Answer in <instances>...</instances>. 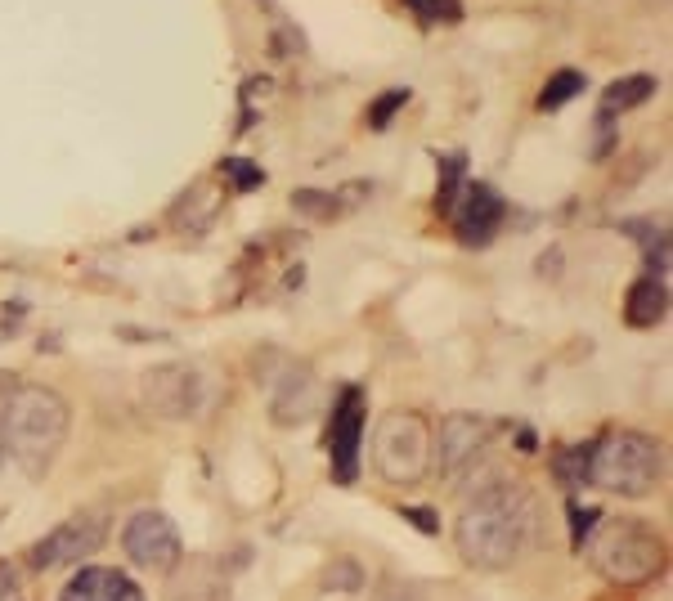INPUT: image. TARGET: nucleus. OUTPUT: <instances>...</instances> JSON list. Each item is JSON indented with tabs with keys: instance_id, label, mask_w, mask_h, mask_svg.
Here are the masks:
<instances>
[{
	"instance_id": "nucleus-1",
	"label": "nucleus",
	"mask_w": 673,
	"mask_h": 601,
	"mask_svg": "<svg viewBox=\"0 0 673 601\" xmlns=\"http://www.w3.org/2000/svg\"><path fill=\"white\" fill-rule=\"evenodd\" d=\"M534 534H539V503L521 480L485 485L454 525L458 552L476 570H512L530 552Z\"/></svg>"
},
{
	"instance_id": "nucleus-2",
	"label": "nucleus",
	"mask_w": 673,
	"mask_h": 601,
	"mask_svg": "<svg viewBox=\"0 0 673 601\" xmlns=\"http://www.w3.org/2000/svg\"><path fill=\"white\" fill-rule=\"evenodd\" d=\"M72 427V409L54 386L18 382L5 395V422H0V445L18 462V471L41 480L63 453Z\"/></svg>"
},
{
	"instance_id": "nucleus-3",
	"label": "nucleus",
	"mask_w": 673,
	"mask_h": 601,
	"mask_svg": "<svg viewBox=\"0 0 673 601\" xmlns=\"http://www.w3.org/2000/svg\"><path fill=\"white\" fill-rule=\"evenodd\" d=\"M588 561L593 570L615 588H647L651 579L665 575V539L651 525L629 521V516H606L597 521L588 539Z\"/></svg>"
},
{
	"instance_id": "nucleus-4",
	"label": "nucleus",
	"mask_w": 673,
	"mask_h": 601,
	"mask_svg": "<svg viewBox=\"0 0 673 601\" xmlns=\"http://www.w3.org/2000/svg\"><path fill=\"white\" fill-rule=\"evenodd\" d=\"M665 476V445L642 431H615L588 458V485H602L620 498H647Z\"/></svg>"
},
{
	"instance_id": "nucleus-5",
	"label": "nucleus",
	"mask_w": 673,
	"mask_h": 601,
	"mask_svg": "<svg viewBox=\"0 0 673 601\" xmlns=\"http://www.w3.org/2000/svg\"><path fill=\"white\" fill-rule=\"evenodd\" d=\"M373 467L386 485H422L431 471V422L413 409H395L373 431Z\"/></svg>"
},
{
	"instance_id": "nucleus-6",
	"label": "nucleus",
	"mask_w": 673,
	"mask_h": 601,
	"mask_svg": "<svg viewBox=\"0 0 673 601\" xmlns=\"http://www.w3.org/2000/svg\"><path fill=\"white\" fill-rule=\"evenodd\" d=\"M122 548L131 557V566L144 570V575H171L184 561L180 530H175L167 512H135L122 530Z\"/></svg>"
},
{
	"instance_id": "nucleus-7",
	"label": "nucleus",
	"mask_w": 673,
	"mask_h": 601,
	"mask_svg": "<svg viewBox=\"0 0 673 601\" xmlns=\"http://www.w3.org/2000/svg\"><path fill=\"white\" fill-rule=\"evenodd\" d=\"M108 539V516L104 512H77L63 525H54L45 539L32 543V566L36 570H59L68 561H81L90 552H99Z\"/></svg>"
},
{
	"instance_id": "nucleus-8",
	"label": "nucleus",
	"mask_w": 673,
	"mask_h": 601,
	"mask_svg": "<svg viewBox=\"0 0 673 601\" xmlns=\"http://www.w3.org/2000/svg\"><path fill=\"white\" fill-rule=\"evenodd\" d=\"M485 445H490V427H485L481 418H472V413H449V418L440 422V431H431V467H436L440 476L458 480L476 467Z\"/></svg>"
},
{
	"instance_id": "nucleus-9",
	"label": "nucleus",
	"mask_w": 673,
	"mask_h": 601,
	"mask_svg": "<svg viewBox=\"0 0 673 601\" xmlns=\"http://www.w3.org/2000/svg\"><path fill=\"white\" fill-rule=\"evenodd\" d=\"M364 391L346 386L333 404V422H328V458H333L337 485H355L359 476V445H364Z\"/></svg>"
},
{
	"instance_id": "nucleus-10",
	"label": "nucleus",
	"mask_w": 673,
	"mask_h": 601,
	"mask_svg": "<svg viewBox=\"0 0 673 601\" xmlns=\"http://www.w3.org/2000/svg\"><path fill=\"white\" fill-rule=\"evenodd\" d=\"M202 373L193 364H158L144 373V404L158 418H193L202 409Z\"/></svg>"
},
{
	"instance_id": "nucleus-11",
	"label": "nucleus",
	"mask_w": 673,
	"mask_h": 601,
	"mask_svg": "<svg viewBox=\"0 0 673 601\" xmlns=\"http://www.w3.org/2000/svg\"><path fill=\"white\" fill-rule=\"evenodd\" d=\"M256 382L270 386V418L279 427L306 422L319 404V377L306 364H292V359H283L279 373H256Z\"/></svg>"
},
{
	"instance_id": "nucleus-12",
	"label": "nucleus",
	"mask_w": 673,
	"mask_h": 601,
	"mask_svg": "<svg viewBox=\"0 0 673 601\" xmlns=\"http://www.w3.org/2000/svg\"><path fill=\"white\" fill-rule=\"evenodd\" d=\"M449 216H454L458 238H463L467 247H485L494 234H499V225L507 216V202L490 189V184H467L463 198H458V207L449 211Z\"/></svg>"
},
{
	"instance_id": "nucleus-13",
	"label": "nucleus",
	"mask_w": 673,
	"mask_h": 601,
	"mask_svg": "<svg viewBox=\"0 0 673 601\" xmlns=\"http://www.w3.org/2000/svg\"><path fill=\"white\" fill-rule=\"evenodd\" d=\"M59 601H144L140 584L113 566H86L63 584Z\"/></svg>"
},
{
	"instance_id": "nucleus-14",
	"label": "nucleus",
	"mask_w": 673,
	"mask_h": 601,
	"mask_svg": "<svg viewBox=\"0 0 673 601\" xmlns=\"http://www.w3.org/2000/svg\"><path fill=\"white\" fill-rule=\"evenodd\" d=\"M665 314H669V283L656 279V274H642L624 297V323L629 328H656V323H665Z\"/></svg>"
},
{
	"instance_id": "nucleus-15",
	"label": "nucleus",
	"mask_w": 673,
	"mask_h": 601,
	"mask_svg": "<svg viewBox=\"0 0 673 601\" xmlns=\"http://www.w3.org/2000/svg\"><path fill=\"white\" fill-rule=\"evenodd\" d=\"M656 86H660V81L647 77V72H633V77L611 81V86H606V95H602V113L615 117V113H629V108H642L651 95H656Z\"/></svg>"
},
{
	"instance_id": "nucleus-16",
	"label": "nucleus",
	"mask_w": 673,
	"mask_h": 601,
	"mask_svg": "<svg viewBox=\"0 0 673 601\" xmlns=\"http://www.w3.org/2000/svg\"><path fill=\"white\" fill-rule=\"evenodd\" d=\"M467 189V157L463 153H440V193H436V211L449 216L458 207Z\"/></svg>"
},
{
	"instance_id": "nucleus-17",
	"label": "nucleus",
	"mask_w": 673,
	"mask_h": 601,
	"mask_svg": "<svg viewBox=\"0 0 673 601\" xmlns=\"http://www.w3.org/2000/svg\"><path fill=\"white\" fill-rule=\"evenodd\" d=\"M350 202L355 198H341V189L337 193H328V189H297L292 193V211H301V216H310V220H333V216H341V211H350Z\"/></svg>"
},
{
	"instance_id": "nucleus-18",
	"label": "nucleus",
	"mask_w": 673,
	"mask_h": 601,
	"mask_svg": "<svg viewBox=\"0 0 673 601\" xmlns=\"http://www.w3.org/2000/svg\"><path fill=\"white\" fill-rule=\"evenodd\" d=\"M584 86H588V77H584V72H575V68L552 72L548 86L539 90V113H557L561 104H570L575 95H584Z\"/></svg>"
},
{
	"instance_id": "nucleus-19",
	"label": "nucleus",
	"mask_w": 673,
	"mask_h": 601,
	"mask_svg": "<svg viewBox=\"0 0 673 601\" xmlns=\"http://www.w3.org/2000/svg\"><path fill=\"white\" fill-rule=\"evenodd\" d=\"M588 458H593V445H566L552 458V471H557V480L566 489H579L588 485Z\"/></svg>"
},
{
	"instance_id": "nucleus-20",
	"label": "nucleus",
	"mask_w": 673,
	"mask_h": 601,
	"mask_svg": "<svg viewBox=\"0 0 673 601\" xmlns=\"http://www.w3.org/2000/svg\"><path fill=\"white\" fill-rule=\"evenodd\" d=\"M404 5H409L427 27H436V23H458V18H463V0H404Z\"/></svg>"
},
{
	"instance_id": "nucleus-21",
	"label": "nucleus",
	"mask_w": 673,
	"mask_h": 601,
	"mask_svg": "<svg viewBox=\"0 0 673 601\" xmlns=\"http://www.w3.org/2000/svg\"><path fill=\"white\" fill-rule=\"evenodd\" d=\"M404 104H409V90H404V86H395V90H386V95H377L373 104H368V126H373V131H386V126H391V117L400 113Z\"/></svg>"
},
{
	"instance_id": "nucleus-22",
	"label": "nucleus",
	"mask_w": 673,
	"mask_h": 601,
	"mask_svg": "<svg viewBox=\"0 0 673 601\" xmlns=\"http://www.w3.org/2000/svg\"><path fill=\"white\" fill-rule=\"evenodd\" d=\"M324 588L328 593H359V588H364V570H359L355 561H337L324 575Z\"/></svg>"
},
{
	"instance_id": "nucleus-23",
	"label": "nucleus",
	"mask_w": 673,
	"mask_h": 601,
	"mask_svg": "<svg viewBox=\"0 0 673 601\" xmlns=\"http://www.w3.org/2000/svg\"><path fill=\"white\" fill-rule=\"evenodd\" d=\"M220 171L234 180L238 193H247V189H256V184H265V171H261V166L243 162V157H225V162H220Z\"/></svg>"
},
{
	"instance_id": "nucleus-24",
	"label": "nucleus",
	"mask_w": 673,
	"mask_h": 601,
	"mask_svg": "<svg viewBox=\"0 0 673 601\" xmlns=\"http://www.w3.org/2000/svg\"><path fill=\"white\" fill-rule=\"evenodd\" d=\"M597 516H602V512H593V507H579V503H570V525H575V543H584V534L597 525Z\"/></svg>"
},
{
	"instance_id": "nucleus-25",
	"label": "nucleus",
	"mask_w": 673,
	"mask_h": 601,
	"mask_svg": "<svg viewBox=\"0 0 673 601\" xmlns=\"http://www.w3.org/2000/svg\"><path fill=\"white\" fill-rule=\"evenodd\" d=\"M373 601H422V597H418V588H409V584H395V579H386V584L373 593Z\"/></svg>"
},
{
	"instance_id": "nucleus-26",
	"label": "nucleus",
	"mask_w": 673,
	"mask_h": 601,
	"mask_svg": "<svg viewBox=\"0 0 673 601\" xmlns=\"http://www.w3.org/2000/svg\"><path fill=\"white\" fill-rule=\"evenodd\" d=\"M404 521H413V525H418V530H427V534H436V521H431V512H427V507H404Z\"/></svg>"
},
{
	"instance_id": "nucleus-27",
	"label": "nucleus",
	"mask_w": 673,
	"mask_h": 601,
	"mask_svg": "<svg viewBox=\"0 0 673 601\" xmlns=\"http://www.w3.org/2000/svg\"><path fill=\"white\" fill-rule=\"evenodd\" d=\"M14 584H18L14 566H9V561H0V601H9V597H14Z\"/></svg>"
},
{
	"instance_id": "nucleus-28",
	"label": "nucleus",
	"mask_w": 673,
	"mask_h": 601,
	"mask_svg": "<svg viewBox=\"0 0 673 601\" xmlns=\"http://www.w3.org/2000/svg\"><path fill=\"white\" fill-rule=\"evenodd\" d=\"M9 386H14V382H5V377H0V422H5V395H9ZM0 462H5V445H0Z\"/></svg>"
}]
</instances>
